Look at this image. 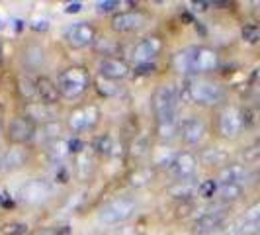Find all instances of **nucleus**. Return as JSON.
Listing matches in <instances>:
<instances>
[{
	"label": "nucleus",
	"instance_id": "b1692460",
	"mask_svg": "<svg viewBox=\"0 0 260 235\" xmlns=\"http://www.w3.org/2000/svg\"><path fill=\"white\" fill-rule=\"evenodd\" d=\"M241 196H243L241 184H219V188H217V198L223 202H235Z\"/></svg>",
	"mask_w": 260,
	"mask_h": 235
},
{
	"label": "nucleus",
	"instance_id": "9d476101",
	"mask_svg": "<svg viewBox=\"0 0 260 235\" xmlns=\"http://www.w3.org/2000/svg\"><path fill=\"white\" fill-rule=\"evenodd\" d=\"M160 49H162V41H160V39L158 38H147V39H143L137 47H135L133 57H135L137 65L153 63V59L160 53Z\"/></svg>",
	"mask_w": 260,
	"mask_h": 235
},
{
	"label": "nucleus",
	"instance_id": "58836bf2",
	"mask_svg": "<svg viewBox=\"0 0 260 235\" xmlns=\"http://www.w3.org/2000/svg\"><path fill=\"white\" fill-rule=\"evenodd\" d=\"M135 71H137V75H149V73L155 71V65L153 63H143V65L135 67Z\"/></svg>",
	"mask_w": 260,
	"mask_h": 235
},
{
	"label": "nucleus",
	"instance_id": "6e6552de",
	"mask_svg": "<svg viewBox=\"0 0 260 235\" xmlns=\"http://www.w3.org/2000/svg\"><path fill=\"white\" fill-rule=\"evenodd\" d=\"M145 24V16L141 12H119L112 18V27L119 34L135 32Z\"/></svg>",
	"mask_w": 260,
	"mask_h": 235
},
{
	"label": "nucleus",
	"instance_id": "7c9ffc66",
	"mask_svg": "<svg viewBox=\"0 0 260 235\" xmlns=\"http://www.w3.org/2000/svg\"><path fill=\"white\" fill-rule=\"evenodd\" d=\"M96 84H98V91L102 92V94H106V96H114V94H117V92H119V89H117L116 84H114L112 80L104 78V77H98Z\"/></svg>",
	"mask_w": 260,
	"mask_h": 235
},
{
	"label": "nucleus",
	"instance_id": "c9c22d12",
	"mask_svg": "<svg viewBox=\"0 0 260 235\" xmlns=\"http://www.w3.org/2000/svg\"><path fill=\"white\" fill-rule=\"evenodd\" d=\"M20 91L24 92L27 98H29V96H34V94H38V92H36V84H34V82H29L27 78H20Z\"/></svg>",
	"mask_w": 260,
	"mask_h": 235
},
{
	"label": "nucleus",
	"instance_id": "393cba45",
	"mask_svg": "<svg viewBox=\"0 0 260 235\" xmlns=\"http://www.w3.org/2000/svg\"><path fill=\"white\" fill-rule=\"evenodd\" d=\"M24 61L29 69H39L45 61V53L39 45H29L26 49V55H24Z\"/></svg>",
	"mask_w": 260,
	"mask_h": 235
},
{
	"label": "nucleus",
	"instance_id": "0eeeda50",
	"mask_svg": "<svg viewBox=\"0 0 260 235\" xmlns=\"http://www.w3.org/2000/svg\"><path fill=\"white\" fill-rule=\"evenodd\" d=\"M34 133H36V126L27 118H14L8 124V135L14 143H26L34 137Z\"/></svg>",
	"mask_w": 260,
	"mask_h": 235
},
{
	"label": "nucleus",
	"instance_id": "2f4dec72",
	"mask_svg": "<svg viewBox=\"0 0 260 235\" xmlns=\"http://www.w3.org/2000/svg\"><path fill=\"white\" fill-rule=\"evenodd\" d=\"M156 133L162 139H172L176 135V124H156Z\"/></svg>",
	"mask_w": 260,
	"mask_h": 235
},
{
	"label": "nucleus",
	"instance_id": "39448f33",
	"mask_svg": "<svg viewBox=\"0 0 260 235\" xmlns=\"http://www.w3.org/2000/svg\"><path fill=\"white\" fill-rule=\"evenodd\" d=\"M245 128V118L237 108H225L219 116V133L227 139L237 137Z\"/></svg>",
	"mask_w": 260,
	"mask_h": 235
},
{
	"label": "nucleus",
	"instance_id": "4468645a",
	"mask_svg": "<svg viewBox=\"0 0 260 235\" xmlns=\"http://www.w3.org/2000/svg\"><path fill=\"white\" fill-rule=\"evenodd\" d=\"M196 165H198V163H196V157L192 155V153H178L170 169H172V172H174L178 179L188 181L196 172Z\"/></svg>",
	"mask_w": 260,
	"mask_h": 235
},
{
	"label": "nucleus",
	"instance_id": "cd10ccee",
	"mask_svg": "<svg viewBox=\"0 0 260 235\" xmlns=\"http://www.w3.org/2000/svg\"><path fill=\"white\" fill-rule=\"evenodd\" d=\"M69 151H71V149H69V141L57 139V141H51V145H49V155H51L53 159H57V161H61Z\"/></svg>",
	"mask_w": 260,
	"mask_h": 235
},
{
	"label": "nucleus",
	"instance_id": "9b49d317",
	"mask_svg": "<svg viewBox=\"0 0 260 235\" xmlns=\"http://www.w3.org/2000/svg\"><path fill=\"white\" fill-rule=\"evenodd\" d=\"M22 198H24V202L27 204H39V202H43L47 196H49V184L45 183V181H29L22 186Z\"/></svg>",
	"mask_w": 260,
	"mask_h": 235
},
{
	"label": "nucleus",
	"instance_id": "20e7f679",
	"mask_svg": "<svg viewBox=\"0 0 260 235\" xmlns=\"http://www.w3.org/2000/svg\"><path fill=\"white\" fill-rule=\"evenodd\" d=\"M188 96H190L192 102L211 106L223 100V91L221 86H217V84H213L209 80H198V82H192L188 86Z\"/></svg>",
	"mask_w": 260,
	"mask_h": 235
},
{
	"label": "nucleus",
	"instance_id": "2eb2a0df",
	"mask_svg": "<svg viewBox=\"0 0 260 235\" xmlns=\"http://www.w3.org/2000/svg\"><path fill=\"white\" fill-rule=\"evenodd\" d=\"M36 92H38V96L41 98V104L45 106H51L55 104L57 100H59V96H61V92H59V86L57 84H53L49 78H39L38 82H36Z\"/></svg>",
	"mask_w": 260,
	"mask_h": 235
},
{
	"label": "nucleus",
	"instance_id": "37998d69",
	"mask_svg": "<svg viewBox=\"0 0 260 235\" xmlns=\"http://www.w3.org/2000/svg\"><path fill=\"white\" fill-rule=\"evenodd\" d=\"M0 165H2V159H0Z\"/></svg>",
	"mask_w": 260,
	"mask_h": 235
},
{
	"label": "nucleus",
	"instance_id": "c756f323",
	"mask_svg": "<svg viewBox=\"0 0 260 235\" xmlns=\"http://www.w3.org/2000/svg\"><path fill=\"white\" fill-rule=\"evenodd\" d=\"M94 149L100 153V155H112V137L110 135H100L94 143Z\"/></svg>",
	"mask_w": 260,
	"mask_h": 235
},
{
	"label": "nucleus",
	"instance_id": "4c0bfd02",
	"mask_svg": "<svg viewBox=\"0 0 260 235\" xmlns=\"http://www.w3.org/2000/svg\"><path fill=\"white\" fill-rule=\"evenodd\" d=\"M31 27H34V30H39V32L49 30V20H47V18H38V20L31 22Z\"/></svg>",
	"mask_w": 260,
	"mask_h": 235
},
{
	"label": "nucleus",
	"instance_id": "aec40b11",
	"mask_svg": "<svg viewBox=\"0 0 260 235\" xmlns=\"http://www.w3.org/2000/svg\"><path fill=\"white\" fill-rule=\"evenodd\" d=\"M258 223H260V202H256L254 206H250L245 212V216L241 220V231L243 233H254V229H256Z\"/></svg>",
	"mask_w": 260,
	"mask_h": 235
},
{
	"label": "nucleus",
	"instance_id": "ea45409f",
	"mask_svg": "<svg viewBox=\"0 0 260 235\" xmlns=\"http://www.w3.org/2000/svg\"><path fill=\"white\" fill-rule=\"evenodd\" d=\"M82 10V2H69L65 6V14H77Z\"/></svg>",
	"mask_w": 260,
	"mask_h": 235
},
{
	"label": "nucleus",
	"instance_id": "6ab92c4d",
	"mask_svg": "<svg viewBox=\"0 0 260 235\" xmlns=\"http://www.w3.org/2000/svg\"><path fill=\"white\" fill-rule=\"evenodd\" d=\"M217 67V55L211 49H198L196 51V63L194 69L204 73V71H213Z\"/></svg>",
	"mask_w": 260,
	"mask_h": 235
},
{
	"label": "nucleus",
	"instance_id": "72a5a7b5",
	"mask_svg": "<svg viewBox=\"0 0 260 235\" xmlns=\"http://www.w3.org/2000/svg\"><path fill=\"white\" fill-rule=\"evenodd\" d=\"M243 39L248 43H258L260 41V30L256 26H245L243 27Z\"/></svg>",
	"mask_w": 260,
	"mask_h": 235
},
{
	"label": "nucleus",
	"instance_id": "a211bd4d",
	"mask_svg": "<svg viewBox=\"0 0 260 235\" xmlns=\"http://www.w3.org/2000/svg\"><path fill=\"white\" fill-rule=\"evenodd\" d=\"M26 161H27V151L16 145L12 149H8V153L2 157V169L4 170L20 169V167L26 165Z\"/></svg>",
	"mask_w": 260,
	"mask_h": 235
},
{
	"label": "nucleus",
	"instance_id": "a19ab883",
	"mask_svg": "<svg viewBox=\"0 0 260 235\" xmlns=\"http://www.w3.org/2000/svg\"><path fill=\"white\" fill-rule=\"evenodd\" d=\"M31 235H59L55 229H51V227H39V229H36Z\"/></svg>",
	"mask_w": 260,
	"mask_h": 235
},
{
	"label": "nucleus",
	"instance_id": "dca6fc26",
	"mask_svg": "<svg viewBox=\"0 0 260 235\" xmlns=\"http://www.w3.org/2000/svg\"><path fill=\"white\" fill-rule=\"evenodd\" d=\"M245 179H247V169H245V165H239V163L223 167L217 174L219 184H241V181H245Z\"/></svg>",
	"mask_w": 260,
	"mask_h": 235
},
{
	"label": "nucleus",
	"instance_id": "423d86ee",
	"mask_svg": "<svg viewBox=\"0 0 260 235\" xmlns=\"http://www.w3.org/2000/svg\"><path fill=\"white\" fill-rule=\"evenodd\" d=\"M67 41L71 47L75 49H82L86 45H90L94 41V30H92L86 22H78L67 30Z\"/></svg>",
	"mask_w": 260,
	"mask_h": 235
},
{
	"label": "nucleus",
	"instance_id": "c85d7f7f",
	"mask_svg": "<svg viewBox=\"0 0 260 235\" xmlns=\"http://www.w3.org/2000/svg\"><path fill=\"white\" fill-rule=\"evenodd\" d=\"M174 159L176 155L169 151V149H158V153L155 155V165H160V167H172V163H174Z\"/></svg>",
	"mask_w": 260,
	"mask_h": 235
},
{
	"label": "nucleus",
	"instance_id": "f704fd0d",
	"mask_svg": "<svg viewBox=\"0 0 260 235\" xmlns=\"http://www.w3.org/2000/svg\"><path fill=\"white\" fill-rule=\"evenodd\" d=\"M43 131H45V133H43L45 139H55V141H57V133L61 130H59V124H57V122H49V124H45Z\"/></svg>",
	"mask_w": 260,
	"mask_h": 235
},
{
	"label": "nucleus",
	"instance_id": "7ed1b4c3",
	"mask_svg": "<svg viewBox=\"0 0 260 235\" xmlns=\"http://www.w3.org/2000/svg\"><path fill=\"white\" fill-rule=\"evenodd\" d=\"M59 92L61 96L65 98H78L82 92L86 91L88 86V75L84 69H78V67H73V69H67L59 75Z\"/></svg>",
	"mask_w": 260,
	"mask_h": 235
},
{
	"label": "nucleus",
	"instance_id": "473e14b6",
	"mask_svg": "<svg viewBox=\"0 0 260 235\" xmlns=\"http://www.w3.org/2000/svg\"><path fill=\"white\" fill-rule=\"evenodd\" d=\"M149 181H151V170H147V169H141V170H137L135 174H131V184H133V186H145Z\"/></svg>",
	"mask_w": 260,
	"mask_h": 235
},
{
	"label": "nucleus",
	"instance_id": "79ce46f5",
	"mask_svg": "<svg viewBox=\"0 0 260 235\" xmlns=\"http://www.w3.org/2000/svg\"><path fill=\"white\" fill-rule=\"evenodd\" d=\"M192 6L196 12H204V10H208V6H211V2H192Z\"/></svg>",
	"mask_w": 260,
	"mask_h": 235
},
{
	"label": "nucleus",
	"instance_id": "1a4fd4ad",
	"mask_svg": "<svg viewBox=\"0 0 260 235\" xmlns=\"http://www.w3.org/2000/svg\"><path fill=\"white\" fill-rule=\"evenodd\" d=\"M225 220V212L223 210H209L206 214H202L194 223V231L198 235H208L215 231Z\"/></svg>",
	"mask_w": 260,
	"mask_h": 235
},
{
	"label": "nucleus",
	"instance_id": "f03ea898",
	"mask_svg": "<svg viewBox=\"0 0 260 235\" xmlns=\"http://www.w3.org/2000/svg\"><path fill=\"white\" fill-rule=\"evenodd\" d=\"M137 208L135 200L133 198H127V196H121V198H116L112 200L108 206L100 210L98 214V222L102 225H117V223H123L125 220H129L133 216V212Z\"/></svg>",
	"mask_w": 260,
	"mask_h": 235
},
{
	"label": "nucleus",
	"instance_id": "ddd939ff",
	"mask_svg": "<svg viewBox=\"0 0 260 235\" xmlns=\"http://www.w3.org/2000/svg\"><path fill=\"white\" fill-rule=\"evenodd\" d=\"M180 133H182V139L186 143L196 145V143H200L202 137L206 135V126H204V122L198 120V118H188V120L182 122Z\"/></svg>",
	"mask_w": 260,
	"mask_h": 235
},
{
	"label": "nucleus",
	"instance_id": "e433bc0d",
	"mask_svg": "<svg viewBox=\"0 0 260 235\" xmlns=\"http://www.w3.org/2000/svg\"><path fill=\"white\" fill-rule=\"evenodd\" d=\"M117 6H121V2H117V0H104V2H98V10H100V12H112V10H116Z\"/></svg>",
	"mask_w": 260,
	"mask_h": 235
},
{
	"label": "nucleus",
	"instance_id": "412c9836",
	"mask_svg": "<svg viewBox=\"0 0 260 235\" xmlns=\"http://www.w3.org/2000/svg\"><path fill=\"white\" fill-rule=\"evenodd\" d=\"M227 161H229V153L219 147H209L202 153V163L208 167H219V165H225Z\"/></svg>",
	"mask_w": 260,
	"mask_h": 235
},
{
	"label": "nucleus",
	"instance_id": "5701e85b",
	"mask_svg": "<svg viewBox=\"0 0 260 235\" xmlns=\"http://www.w3.org/2000/svg\"><path fill=\"white\" fill-rule=\"evenodd\" d=\"M69 126H71V130L75 131V133H80V131H84V130H90V126H88V118H86V110H84V108L73 110L71 116H69Z\"/></svg>",
	"mask_w": 260,
	"mask_h": 235
},
{
	"label": "nucleus",
	"instance_id": "a878e982",
	"mask_svg": "<svg viewBox=\"0 0 260 235\" xmlns=\"http://www.w3.org/2000/svg\"><path fill=\"white\" fill-rule=\"evenodd\" d=\"M170 196H174V198H190V196L194 194V184L192 183H186V181H180V183H176L174 186H170Z\"/></svg>",
	"mask_w": 260,
	"mask_h": 235
},
{
	"label": "nucleus",
	"instance_id": "f3484780",
	"mask_svg": "<svg viewBox=\"0 0 260 235\" xmlns=\"http://www.w3.org/2000/svg\"><path fill=\"white\" fill-rule=\"evenodd\" d=\"M196 51H198V47H188V49L180 51L178 55H174L172 67H174L178 73H196V69H194Z\"/></svg>",
	"mask_w": 260,
	"mask_h": 235
},
{
	"label": "nucleus",
	"instance_id": "bb28decb",
	"mask_svg": "<svg viewBox=\"0 0 260 235\" xmlns=\"http://www.w3.org/2000/svg\"><path fill=\"white\" fill-rule=\"evenodd\" d=\"M217 188H219V183L209 179V181H204V183L198 186V194L202 196L204 200H209L213 196H217Z\"/></svg>",
	"mask_w": 260,
	"mask_h": 235
},
{
	"label": "nucleus",
	"instance_id": "f257e3e1",
	"mask_svg": "<svg viewBox=\"0 0 260 235\" xmlns=\"http://www.w3.org/2000/svg\"><path fill=\"white\" fill-rule=\"evenodd\" d=\"M156 124H176V106H178V91L172 84H162L155 92L153 98Z\"/></svg>",
	"mask_w": 260,
	"mask_h": 235
},
{
	"label": "nucleus",
	"instance_id": "4be33fe9",
	"mask_svg": "<svg viewBox=\"0 0 260 235\" xmlns=\"http://www.w3.org/2000/svg\"><path fill=\"white\" fill-rule=\"evenodd\" d=\"M27 112V120H31V122H45V124H49L53 122V112L49 110V106L41 104H27L26 108Z\"/></svg>",
	"mask_w": 260,
	"mask_h": 235
},
{
	"label": "nucleus",
	"instance_id": "f8f14e48",
	"mask_svg": "<svg viewBox=\"0 0 260 235\" xmlns=\"http://www.w3.org/2000/svg\"><path fill=\"white\" fill-rule=\"evenodd\" d=\"M129 75V67L123 61L114 59V57H106L100 63V77L108 78V80H119Z\"/></svg>",
	"mask_w": 260,
	"mask_h": 235
}]
</instances>
